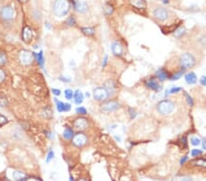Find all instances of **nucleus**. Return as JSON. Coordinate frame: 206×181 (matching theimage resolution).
I'll use <instances>...</instances> for the list:
<instances>
[{"label":"nucleus","instance_id":"obj_49","mask_svg":"<svg viewBox=\"0 0 206 181\" xmlns=\"http://www.w3.org/2000/svg\"><path fill=\"white\" fill-rule=\"evenodd\" d=\"M202 146H203V149L206 150V138L202 141Z\"/></svg>","mask_w":206,"mask_h":181},{"label":"nucleus","instance_id":"obj_3","mask_svg":"<svg viewBox=\"0 0 206 181\" xmlns=\"http://www.w3.org/2000/svg\"><path fill=\"white\" fill-rule=\"evenodd\" d=\"M156 108H157L158 113H160L161 115H169L174 111L175 103L171 100L164 99L158 103Z\"/></svg>","mask_w":206,"mask_h":181},{"label":"nucleus","instance_id":"obj_6","mask_svg":"<svg viewBox=\"0 0 206 181\" xmlns=\"http://www.w3.org/2000/svg\"><path fill=\"white\" fill-rule=\"evenodd\" d=\"M16 15L15 8L10 5H5L0 8V18L4 21H11Z\"/></svg>","mask_w":206,"mask_h":181},{"label":"nucleus","instance_id":"obj_5","mask_svg":"<svg viewBox=\"0 0 206 181\" xmlns=\"http://www.w3.org/2000/svg\"><path fill=\"white\" fill-rule=\"evenodd\" d=\"M121 107L120 103L117 100H106L105 102H103V103L100 105V110L104 114H110L113 112H116L119 110Z\"/></svg>","mask_w":206,"mask_h":181},{"label":"nucleus","instance_id":"obj_27","mask_svg":"<svg viewBox=\"0 0 206 181\" xmlns=\"http://www.w3.org/2000/svg\"><path fill=\"white\" fill-rule=\"evenodd\" d=\"M81 30H82V32H83L84 35H86V36H88V37H92V36H94V35L95 34V30H94V27H82Z\"/></svg>","mask_w":206,"mask_h":181},{"label":"nucleus","instance_id":"obj_41","mask_svg":"<svg viewBox=\"0 0 206 181\" xmlns=\"http://www.w3.org/2000/svg\"><path fill=\"white\" fill-rule=\"evenodd\" d=\"M8 122L7 118L6 116H4L3 114H0V125H4Z\"/></svg>","mask_w":206,"mask_h":181},{"label":"nucleus","instance_id":"obj_33","mask_svg":"<svg viewBox=\"0 0 206 181\" xmlns=\"http://www.w3.org/2000/svg\"><path fill=\"white\" fill-rule=\"evenodd\" d=\"M203 155V151L201 150V149H193L192 151H191V156L193 157V158H196V157H200V156H202Z\"/></svg>","mask_w":206,"mask_h":181},{"label":"nucleus","instance_id":"obj_10","mask_svg":"<svg viewBox=\"0 0 206 181\" xmlns=\"http://www.w3.org/2000/svg\"><path fill=\"white\" fill-rule=\"evenodd\" d=\"M72 140V144L76 147H80V148L83 147L87 144V136H86V135H84L82 132L75 134Z\"/></svg>","mask_w":206,"mask_h":181},{"label":"nucleus","instance_id":"obj_8","mask_svg":"<svg viewBox=\"0 0 206 181\" xmlns=\"http://www.w3.org/2000/svg\"><path fill=\"white\" fill-rule=\"evenodd\" d=\"M93 96L98 102H105L109 98V94L104 87H97L94 90Z\"/></svg>","mask_w":206,"mask_h":181},{"label":"nucleus","instance_id":"obj_19","mask_svg":"<svg viewBox=\"0 0 206 181\" xmlns=\"http://www.w3.org/2000/svg\"><path fill=\"white\" fill-rule=\"evenodd\" d=\"M33 37V32L29 27H25L22 30V39L25 42H29Z\"/></svg>","mask_w":206,"mask_h":181},{"label":"nucleus","instance_id":"obj_9","mask_svg":"<svg viewBox=\"0 0 206 181\" xmlns=\"http://www.w3.org/2000/svg\"><path fill=\"white\" fill-rule=\"evenodd\" d=\"M18 59H19V61L22 65L28 66L33 61V54L27 49H23L19 52Z\"/></svg>","mask_w":206,"mask_h":181},{"label":"nucleus","instance_id":"obj_11","mask_svg":"<svg viewBox=\"0 0 206 181\" xmlns=\"http://www.w3.org/2000/svg\"><path fill=\"white\" fill-rule=\"evenodd\" d=\"M72 125H73V127H74L76 130L82 132V131H84V130H86V129L88 128V126H89V122H88V119H86V118L81 116V117L76 118V119L73 121Z\"/></svg>","mask_w":206,"mask_h":181},{"label":"nucleus","instance_id":"obj_28","mask_svg":"<svg viewBox=\"0 0 206 181\" xmlns=\"http://www.w3.org/2000/svg\"><path fill=\"white\" fill-rule=\"evenodd\" d=\"M182 93H183V96H184V98H185V100H186V102H187V104H188L189 106L193 107V106L194 105V102H193V97H192L186 91H184V90H182Z\"/></svg>","mask_w":206,"mask_h":181},{"label":"nucleus","instance_id":"obj_53","mask_svg":"<svg viewBox=\"0 0 206 181\" xmlns=\"http://www.w3.org/2000/svg\"><path fill=\"white\" fill-rule=\"evenodd\" d=\"M78 181H87L86 179H80Z\"/></svg>","mask_w":206,"mask_h":181},{"label":"nucleus","instance_id":"obj_39","mask_svg":"<svg viewBox=\"0 0 206 181\" xmlns=\"http://www.w3.org/2000/svg\"><path fill=\"white\" fill-rule=\"evenodd\" d=\"M75 112H76V114H81V115H85V114H87V110H86L84 107H83V106L77 107L76 110H75Z\"/></svg>","mask_w":206,"mask_h":181},{"label":"nucleus","instance_id":"obj_12","mask_svg":"<svg viewBox=\"0 0 206 181\" xmlns=\"http://www.w3.org/2000/svg\"><path fill=\"white\" fill-rule=\"evenodd\" d=\"M73 7L76 12L80 14H85L89 10V5L86 1L83 0H74L73 1Z\"/></svg>","mask_w":206,"mask_h":181},{"label":"nucleus","instance_id":"obj_31","mask_svg":"<svg viewBox=\"0 0 206 181\" xmlns=\"http://www.w3.org/2000/svg\"><path fill=\"white\" fill-rule=\"evenodd\" d=\"M178 142L182 146V148H187V147H188V140H187V137L186 136H182L178 140Z\"/></svg>","mask_w":206,"mask_h":181},{"label":"nucleus","instance_id":"obj_21","mask_svg":"<svg viewBox=\"0 0 206 181\" xmlns=\"http://www.w3.org/2000/svg\"><path fill=\"white\" fill-rule=\"evenodd\" d=\"M191 164L194 167H199V168H206V158H202V157H199V158H194L193 160L191 161Z\"/></svg>","mask_w":206,"mask_h":181},{"label":"nucleus","instance_id":"obj_43","mask_svg":"<svg viewBox=\"0 0 206 181\" xmlns=\"http://www.w3.org/2000/svg\"><path fill=\"white\" fill-rule=\"evenodd\" d=\"M6 104H7L6 99L5 97H0V105L2 107H5V106H6Z\"/></svg>","mask_w":206,"mask_h":181},{"label":"nucleus","instance_id":"obj_17","mask_svg":"<svg viewBox=\"0 0 206 181\" xmlns=\"http://www.w3.org/2000/svg\"><path fill=\"white\" fill-rule=\"evenodd\" d=\"M184 80H185V81H186L188 84H190V85H194V84H196V83H197V81H198L197 76H196L195 72H193V71H190V72H188V73H185V74H184Z\"/></svg>","mask_w":206,"mask_h":181},{"label":"nucleus","instance_id":"obj_46","mask_svg":"<svg viewBox=\"0 0 206 181\" xmlns=\"http://www.w3.org/2000/svg\"><path fill=\"white\" fill-rule=\"evenodd\" d=\"M107 61H108V55H105V58H104V60H103V63H102V67H103V68H105V67L106 66Z\"/></svg>","mask_w":206,"mask_h":181},{"label":"nucleus","instance_id":"obj_45","mask_svg":"<svg viewBox=\"0 0 206 181\" xmlns=\"http://www.w3.org/2000/svg\"><path fill=\"white\" fill-rule=\"evenodd\" d=\"M188 159H189L188 156H184L183 157H182V159H181V161H180V165H181V166H183V165L188 161Z\"/></svg>","mask_w":206,"mask_h":181},{"label":"nucleus","instance_id":"obj_14","mask_svg":"<svg viewBox=\"0 0 206 181\" xmlns=\"http://www.w3.org/2000/svg\"><path fill=\"white\" fill-rule=\"evenodd\" d=\"M111 49L112 52L115 56L116 57H120L124 54V46L122 45V43L118 40H115L112 45H111Z\"/></svg>","mask_w":206,"mask_h":181},{"label":"nucleus","instance_id":"obj_54","mask_svg":"<svg viewBox=\"0 0 206 181\" xmlns=\"http://www.w3.org/2000/svg\"><path fill=\"white\" fill-rule=\"evenodd\" d=\"M85 96H86V97H89V96H90V94H89L88 92H86V93H85Z\"/></svg>","mask_w":206,"mask_h":181},{"label":"nucleus","instance_id":"obj_52","mask_svg":"<svg viewBox=\"0 0 206 181\" xmlns=\"http://www.w3.org/2000/svg\"><path fill=\"white\" fill-rule=\"evenodd\" d=\"M70 181H74V179H73V178H72V176H70Z\"/></svg>","mask_w":206,"mask_h":181},{"label":"nucleus","instance_id":"obj_37","mask_svg":"<svg viewBox=\"0 0 206 181\" xmlns=\"http://www.w3.org/2000/svg\"><path fill=\"white\" fill-rule=\"evenodd\" d=\"M64 95H65V98L67 100H71L73 97V92L71 89H66L64 91Z\"/></svg>","mask_w":206,"mask_h":181},{"label":"nucleus","instance_id":"obj_13","mask_svg":"<svg viewBox=\"0 0 206 181\" xmlns=\"http://www.w3.org/2000/svg\"><path fill=\"white\" fill-rule=\"evenodd\" d=\"M105 90H106V92H108V94H109V97H111V96H113L115 93H116V92H117V83H116V81H114V80H107L106 81H105V83H104V86H103Z\"/></svg>","mask_w":206,"mask_h":181},{"label":"nucleus","instance_id":"obj_4","mask_svg":"<svg viewBox=\"0 0 206 181\" xmlns=\"http://www.w3.org/2000/svg\"><path fill=\"white\" fill-rule=\"evenodd\" d=\"M152 15H153V17L157 21L165 22L170 18L171 12L166 7H163V6H160V5H156L152 9Z\"/></svg>","mask_w":206,"mask_h":181},{"label":"nucleus","instance_id":"obj_48","mask_svg":"<svg viewBox=\"0 0 206 181\" xmlns=\"http://www.w3.org/2000/svg\"><path fill=\"white\" fill-rule=\"evenodd\" d=\"M60 80L62 81H64V82H70V81H71V79H70V78H65V77H63V76H61V77H60Z\"/></svg>","mask_w":206,"mask_h":181},{"label":"nucleus","instance_id":"obj_38","mask_svg":"<svg viewBox=\"0 0 206 181\" xmlns=\"http://www.w3.org/2000/svg\"><path fill=\"white\" fill-rule=\"evenodd\" d=\"M7 61V57L4 52H0V66H3L6 63Z\"/></svg>","mask_w":206,"mask_h":181},{"label":"nucleus","instance_id":"obj_29","mask_svg":"<svg viewBox=\"0 0 206 181\" xmlns=\"http://www.w3.org/2000/svg\"><path fill=\"white\" fill-rule=\"evenodd\" d=\"M182 91V87H172V88H171V89L166 91L165 96H168V95H171V94H174V93H178V92H180Z\"/></svg>","mask_w":206,"mask_h":181},{"label":"nucleus","instance_id":"obj_30","mask_svg":"<svg viewBox=\"0 0 206 181\" xmlns=\"http://www.w3.org/2000/svg\"><path fill=\"white\" fill-rule=\"evenodd\" d=\"M104 11L106 16H111L114 12V7L110 4H105L104 6Z\"/></svg>","mask_w":206,"mask_h":181},{"label":"nucleus","instance_id":"obj_7","mask_svg":"<svg viewBox=\"0 0 206 181\" xmlns=\"http://www.w3.org/2000/svg\"><path fill=\"white\" fill-rule=\"evenodd\" d=\"M145 86L153 92H160L163 89L162 85L160 84V82L156 77H150V78L147 79L145 81Z\"/></svg>","mask_w":206,"mask_h":181},{"label":"nucleus","instance_id":"obj_50","mask_svg":"<svg viewBox=\"0 0 206 181\" xmlns=\"http://www.w3.org/2000/svg\"><path fill=\"white\" fill-rule=\"evenodd\" d=\"M169 2H170V0H162V3H163L164 5H167V4H169Z\"/></svg>","mask_w":206,"mask_h":181},{"label":"nucleus","instance_id":"obj_20","mask_svg":"<svg viewBox=\"0 0 206 181\" xmlns=\"http://www.w3.org/2000/svg\"><path fill=\"white\" fill-rule=\"evenodd\" d=\"M84 100V94L80 91V90H76L73 93V101L75 104H81L83 103Z\"/></svg>","mask_w":206,"mask_h":181},{"label":"nucleus","instance_id":"obj_2","mask_svg":"<svg viewBox=\"0 0 206 181\" xmlns=\"http://www.w3.org/2000/svg\"><path fill=\"white\" fill-rule=\"evenodd\" d=\"M179 64H180L181 69H182L184 71H187V70L192 69L195 66L196 59L193 56V54H192L190 52H184L180 56Z\"/></svg>","mask_w":206,"mask_h":181},{"label":"nucleus","instance_id":"obj_36","mask_svg":"<svg viewBox=\"0 0 206 181\" xmlns=\"http://www.w3.org/2000/svg\"><path fill=\"white\" fill-rule=\"evenodd\" d=\"M128 114H129V117H130V119L131 120H134L136 117H137V115H138V113H137V111L134 109V108H132V107H129L128 108Z\"/></svg>","mask_w":206,"mask_h":181},{"label":"nucleus","instance_id":"obj_16","mask_svg":"<svg viewBox=\"0 0 206 181\" xmlns=\"http://www.w3.org/2000/svg\"><path fill=\"white\" fill-rule=\"evenodd\" d=\"M55 103H56V107L59 113H64V112H69L72 109V105L70 103H65L61 101H59L57 99H55Z\"/></svg>","mask_w":206,"mask_h":181},{"label":"nucleus","instance_id":"obj_51","mask_svg":"<svg viewBox=\"0 0 206 181\" xmlns=\"http://www.w3.org/2000/svg\"><path fill=\"white\" fill-rule=\"evenodd\" d=\"M18 1H19V2H21V3H26L28 0H18Z\"/></svg>","mask_w":206,"mask_h":181},{"label":"nucleus","instance_id":"obj_24","mask_svg":"<svg viewBox=\"0 0 206 181\" xmlns=\"http://www.w3.org/2000/svg\"><path fill=\"white\" fill-rule=\"evenodd\" d=\"M73 136H74L73 130L72 128H70V127H66L64 129L63 133H62V136H63V138L65 140H71V139H72Z\"/></svg>","mask_w":206,"mask_h":181},{"label":"nucleus","instance_id":"obj_44","mask_svg":"<svg viewBox=\"0 0 206 181\" xmlns=\"http://www.w3.org/2000/svg\"><path fill=\"white\" fill-rule=\"evenodd\" d=\"M51 92H52V93H53L55 96H60V95L61 94V90H59V89L52 88V89H51Z\"/></svg>","mask_w":206,"mask_h":181},{"label":"nucleus","instance_id":"obj_22","mask_svg":"<svg viewBox=\"0 0 206 181\" xmlns=\"http://www.w3.org/2000/svg\"><path fill=\"white\" fill-rule=\"evenodd\" d=\"M185 71H184V70H182V69H180L179 71H175V72H173L172 74H171L170 75V77H169V80H171V81H178V80H180L184 74H185Z\"/></svg>","mask_w":206,"mask_h":181},{"label":"nucleus","instance_id":"obj_42","mask_svg":"<svg viewBox=\"0 0 206 181\" xmlns=\"http://www.w3.org/2000/svg\"><path fill=\"white\" fill-rule=\"evenodd\" d=\"M6 72L2 69H0V83H2L6 80Z\"/></svg>","mask_w":206,"mask_h":181},{"label":"nucleus","instance_id":"obj_1","mask_svg":"<svg viewBox=\"0 0 206 181\" xmlns=\"http://www.w3.org/2000/svg\"><path fill=\"white\" fill-rule=\"evenodd\" d=\"M70 11L69 0H55L52 4V12L56 16H65Z\"/></svg>","mask_w":206,"mask_h":181},{"label":"nucleus","instance_id":"obj_32","mask_svg":"<svg viewBox=\"0 0 206 181\" xmlns=\"http://www.w3.org/2000/svg\"><path fill=\"white\" fill-rule=\"evenodd\" d=\"M66 24L69 27H73L76 24V19L74 16H70L67 19H66Z\"/></svg>","mask_w":206,"mask_h":181},{"label":"nucleus","instance_id":"obj_15","mask_svg":"<svg viewBox=\"0 0 206 181\" xmlns=\"http://www.w3.org/2000/svg\"><path fill=\"white\" fill-rule=\"evenodd\" d=\"M155 77L158 79L159 81H165L169 79L170 77V74L168 72V71L164 68H160L159 69L156 73H155Z\"/></svg>","mask_w":206,"mask_h":181},{"label":"nucleus","instance_id":"obj_23","mask_svg":"<svg viewBox=\"0 0 206 181\" xmlns=\"http://www.w3.org/2000/svg\"><path fill=\"white\" fill-rule=\"evenodd\" d=\"M13 179L15 181H26L27 178L25 173H23L22 171L19 170H15L13 172Z\"/></svg>","mask_w":206,"mask_h":181},{"label":"nucleus","instance_id":"obj_26","mask_svg":"<svg viewBox=\"0 0 206 181\" xmlns=\"http://www.w3.org/2000/svg\"><path fill=\"white\" fill-rule=\"evenodd\" d=\"M185 34H186V29L183 27H179L174 31V37L177 38H182Z\"/></svg>","mask_w":206,"mask_h":181},{"label":"nucleus","instance_id":"obj_40","mask_svg":"<svg viewBox=\"0 0 206 181\" xmlns=\"http://www.w3.org/2000/svg\"><path fill=\"white\" fill-rule=\"evenodd\" d=\"M53 158H54V152H53L52 150H50L49 153H48L47 158H46V162L49 163V162H50Z\"/></svg>","mask_w":206,"mask_h":181},{"label":"nucleus","instance_id":"obj_18","mask_svg":"<svg viewBox=\"0 0 206 181\" xmlns=\"http://www.w3.org/2000/svg\"><path fill=\"white\" fill-rule=\"evenodd\" d=\"M129 3L132 6L137 9L145 10L148 7V4L146 0H129Z\"/></svg>","mask_w":206,"mask_h":181},{"label":"nucleus","instance_id":"obj_35","mask_svg":"<svg viewBox=\"0 0 206 181\" xmlns=\"http://www.w3.org/2000/svg\"><path fill=\"white\" fill-rule=\"evenodd\" d=\"M175 181H193V179L191 178L190 176H186V175H183V176H179L175 179Z\"/></svg>","mask_w":206,"mask_h":181},{"label":"nucleus","instance_id":"obj_25","mask_svg":"<svg viewBox=\"0 0 206 181\" xmlns=\"http://www.w3.org/2000/svg\"><path fill=\"white\" fill-rule=\"evenodd\" d=\"M34 56H35V58H36L37 62L39 63V65L41 68H44V60H45V59H44L43 51H42V50H40L39 53H35V54H34Z\"/></svg>","mask_w":206,"mask_h":181},{"label":"nucleus","instance_id":"obj_34","mask_svg":"<svg viewBox=\"0 0 206 181\" xmlns=\"http://www.w3.org/2000/svg\"><path fill=\"white\" fill-rule=\"evenodd\" d=\"M191 144L194 147H198L202 144V140L199 138V137H196V136H193L191 138Z\"/></svg>","mask_w":206,"mask_h":181},{"label":"nucleus","instance_id":"obj_47","mask_svg":"<svg viewBox=\"0 0 206 181\" xmlns=\"http://www.w3.org/2000/svg\"><path fill=\"white\" fill-rule=\"evenodd\" d=\"M200 83L203 86H206V76H202L200 79Z\"/></svg>","mask_w":206,"mask_h":181}]
</instances>
